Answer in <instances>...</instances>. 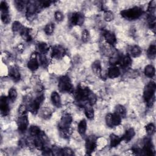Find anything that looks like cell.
I'll return each instance as SVG.
<instances>
[{
	"mask_svg": "<svg viewBox=\"0 0 156 156\" xmlns=\"http://www.w3.org/2000/svg\"><path fill=\"white\" fill-rule=\"evenodd\" d=\"M91 91V90L88 87L82 85L81 83L79 84L74 92V97L76 101L80 105L84 107V105L88 103L87 97Z\"/></svg>",
	"mask_w": 156,
	"mask_h": 156,
	"instance_id": "6da1fadb",
	"label": "cell"
},
{
	"mask_svg": "<svg viewBox=\"0 0 156 156\" xmlns=\"http://www.w3.org/2000/svg\"><path fill=\"white\" fill-rule=\"evenodd\" d=\"M156 85L155 82H149L144 87L143 91V98L148 107H151L155 101V93Z\"/></svg>",
	"mask_w": 156,
	"mask_h": 156,
	"instance_id": "7a4b0ae2",
	"label": "cell"
},
{
	"mask_svg": "<svg viewBox=\"0 0 156 156\" xmlns=\"http://www.w3.org/2000/svg\"><path fill=\"white\" fill-rule=\"evenodd\" d=\"M143 13V10L141 7L135 6L132 8L125 9L121 11V16L129 21H133L138 19Z\"/></svg>",
	"mask_w": 156,
	"mask_h": 156,
	"instance_id": "3957f363",
	"label": "cell"
},
{
	"mask_svg": "<svg viewBox=\"0 0 156 156\" xmlns=\"http://www.w3.org/2000/svg\"><path fill=\"white\" fill-rule=\"evenodd\" d=\"M41 9V7L40 5L39 1H28V3L26 7V12L27 19L29 21L34 20L35 18L37 13Z\"/></svg>",
	"mask_w": 156,
	"mask_h": 156,
	"instance_id": "277c9868",
	"label": "cell"
},
{
	"mask_svg": "<svg viewBox=\"0 0 156 156\" xmlns=\"http://www.w3.org/2000/svg\"><path fill=\"white\" fill-rule=\"evenodd\" d=\"M58 87L60 91L63 93H71L74 91V87L68 76H63L59 78Z\"/></svg>",
	"mask_w": 156,
	"mask_h": 156,
	"instance_id": "5b68a950",
	"label": "cell"
},
{
	"mask_svg": "<svg viewBox=\"0 0 156 156\" xmlns=\"http://www.w3.org/2000/svg\"><path fill=\"white\" fill-rule=\"evenodd\" d=\"M44 101V95L41 94L38 96L34 100L32 101L29 104L26 105L27 106L28 111L33 115H36L38 112V110Z\"/></svg>",
	"mask_w": 156,
	"mask_h": 156,
	"instance_id": "8992f818",
	"label": "cell"
},
{
	"mask_svg": "<svg viewBox=\"0 0 156 156\" xmlns=\"http://www.w3.org/2000/svg\"><path fill=\"white\" fill-rule=\"evenodd\" d=\"M85 21V16L80 12H74L69 15L68 23L71 26H82Z\"/></svg>",
	"mask_w": 156,
	"mask_h": 156,
	"instance_id": "52a82bcc",
	"label": "cell"
},
{
	"mask_svg": "<svg viewBox=\"0 0 156 156\" xmlns=\"http://www.w3.org/2000/svg\"><path fill=\"white\" fill-rule=\"evenodd\" d=\"M85 150L88 155L93 152L97 146V138L94 135H90L85 139Z\"/></svg>",
	"mask_w": 156,
	"mask_h": 156,
	"instance_id": "ba28073f",
	"label": "cell"
},
{
	"mask_svg": "<svg viewBox=\"0 0 156 156\" xmlns=\"http://www.w3.org/2000/svg\"><path fill=\"white\" fill-rule=\"evenodd\" d=\"M144 147L141 149L142 155H146L148 156L155 155V151L152 140L149 138H145L144 139Z\"/></svg>",
	"mask_w": 156,
	"mask_h": 156,
	"instance_id": "9c48e42d",
	"label": "cell"
},
{
	"mask_svg": "<svg viewBox=\"0 0 156 156\" xmlns=\"http://www.w3.org/2000/svg\"><path fill=\"white\" fill-rule=\"evenodd\" d=\"M73 121V118L69 113L63 114L58 124V130L70 129V126Z\"/></svg>",
	"mask_w": 156,
	"mask_h": 156,
	"instance_id": "30bf717a",
	"label": "cell"
},
{
	"mask_svg": "<svg viewBox=\"0 0 156 156\" xmlns=\"http://www.w3.org/2000/svg\"><path fill=\"white\" fill-rule=\"evenodd\" d=\"M66 54L65 49L61 45H55L54 46L51 51V56L52 58L60 60Z\"/></svg>",
	"mask_w": 156,
	"mask_h": 156,
	"instance_id": "8fae6325",
	"label": "cell"
},
{
	"mask_svg": "<svg viewBox=\"0 0 156 156\" xmlns=\"http://www.w3.org/2000/svg\"><path fill=\"white\" fill-rule=\"evenodd\" d=\"M16 124L19 131L21 132H25L27 130L29 125V120L27 114L20 115L17 119Z\"/></svg>",
	"mask_w": 156,
	"mask_h": 156,
	"instance_id": "7c38bea8",
	"label": "cell"
},
{
	"mask_svg": "<svg viewBox=\"0 0 156 156\" xmlns=\"http://www.w3.org/2000/svg\"><path fill=\"white\" fill-rule=\"evenodd\" d=\"M27 68L32 71H35L38 69L40 63H39L38 59L37 52L32 54L29 60L27 62Z\"/></svg>",
	"mask_w": 156,
	"mask_h": 156,
	"instance_id": "4fadbf2b",
	"label": "cell"
},
{
	"mask_svg": "<svg viewBox=\"0 0 156 156\" xmlns=\"http://www.w3.org/2000/svg\"><path fill=\"white\" fill-rule=\"evenodd\" d=\"M9 98L2 96L0 99V109L1 113L2 116H7L10 111L9 104Z\"/></svg>",
	"mask_w": 156,
	"mask_h": 156,
	"instance_id": "5bb4252c",
	"label": "cell"
},
{
	"mask_svg": "<svg viewBox=\"0 0 156 156\" xmlns=\"http://www.w3.org/2000/svg\"><path fill=\"white\" fill-rule=\"evenodd\" d=\"M132 63V60L130 55H129L128 54L125 55H121L118 65H119L123 69L129 68L131 66Z\"/></svg>",
	"mask_w": 156,
	"mask_h": 156,
	"instance_id": "9a60e30c",
	"label": "cell"
},
{
	"mask_svg": "<svg viewBox=\"0 0 156 156\" xmlns=\"http://www.w3.org/2000/svg\"><path fill=\"white\" fill-rule=\"evenodd\" d=\"M104 38L105 40V41L112 46H115L117 42L116 37L115 35V34L109 30H107L104 32Z\"/></svg>",
	"mask_w": 156,
	"mask_h": 156,
	"instance_id": "2e32d148",
	"label": "cell"
},
{
	"mask_svg": "<svg viewBox=\"0 0 156 156\" xmlns=\"http://www.w3.org/2000/svg\"><path fill=\"white\" fill-rule=\"evenodd\" d=\"M128 51H129L128 55L134 58L140 57L142 54V49L138 45L130 46L128 49Z\"/></svg>",
	"mask_w": 156,
	"mask_h": 156,
	"instance_id": "e0dca14e",
	"label": "cell"
},
{
	"mask_svg": "<svg viewBox=\"0 0 156 156\" xmlns=\"http://www.w3.org/2000/svg\"><path fill=\"white\" fill-rule=\"evenodd\" d=\"M21 37L27 42L30 41L32 40V30L26 27H23L20 32Z\"/></svg>",
	"mask_w": 156,
	"mask_h": 156,
	"instance_id": "ac0fdd59",
	"label": "cell"
},
{
	"mask_svg": "<svg viewBox=\"0 0 156 156\" xmlns=\"http://www.w3.org/2000/svg\"><path fill=\"white\" fill-rule=\"evenodd\" d=\"M121 74L120 69L116 66H110L107 71V76L110 79H115L119 76Z\"/></svg>",
	"mask_w": 156,
	"mask_h": 156,
	"instance_id": "d6986e66",
	"label": "cell"
},
{
	"mask_svg": "<svg viewBox=\"0 0 156 156\" xmlns=\"http://www.w3.org/2000/svg\"><path fill=\"white\" fill-rule=\"evenodd\" d=\"M51 100L54 106L57 108H60L62 105L61 98L59 94L57 91H53L51 95Z\"/></svg>",
	"mask_w": 156,
	"mask_h": 156,
	"instance_id": "ffe728a7",
	"label": "cell"
},
{
	"mask_svg": "<svg viewBox=\"0 0 156 156\" xmlns=\"http://www.w3.org/2000/svg\"><path fill=\"white\" fill-rule=\"evenodd\" d=\"M49 46L45 42H40L36 44V49L37 53L41 54H46L49 51Z\"/></svg>",
	"mask_w": 156,
	"mask_h": 156,
	"instance_id": "44dd1931",
	"label": "cell"
},
{
	"mask_svg": "<svg viewBox=\"0 0 156 156\" xmlns=\"http://www.w3.org/2000/svg\"><path fill=\"white\" fill-rule=\"evenodd\" d=\"M9 76L14 81H18L21 78V74L15 66H11L9 69Z\"/></svg>",
	"mask_w": 156,
	"mask_h": 156,
	"instance_id": "7402d4cb",
	"label": "cell"
},
{
	"mask_svg": "<svg viewBox=\"0 0 156 156\" xmlns=\"http://www.w3.org/2000/svg\"><path fill=\"white\" fill-rule=\"evenodd\" d=\"M135 135V132L134 129L133 128H129L126 131L122 137H121L122 141H124L125 143H129L133 139Z\"/></svg>",
	"mask_w": 156,
	"mask_h": 156,
	"instance_id": "603a6c76",
	"label": "cell"
},
{
	"mask_svg": "<svg viewBox=\"0 0 156 156\" xmlns=\"http://www.w3.org/2000/svg\"><path fill=\"white\" fill-rule=\"evenodd\" d=\"M93 72L97 76L102 77V66L99 60H95L91 65Z\"/></svg>",
	"mask_w": 156,
	"mask_h": 156,
	"instance_id": "cb8c5ba5",
	"label": "cell"
},
{
	"mask_svg": "<svg viewBox=\"0 0 156 156\" xmlns=\"http://www.w3.org/2000/svg\"><path fill=\"white\" fill-rule=\"evenodd\" d=\"M83 107L86 117L89 119H93L94 116V111L93 108V106L90 104L87 103L84 105Z\"/></svg>",
	"mask_w": 156,
	"mask_h": 156,
	"instance_id": "d4e9b609",
	"label": "cell"
},
{
	"mask_svg": "<svg viewBox=\"0 0 156 156\" xmlns=\"http://www.w3.org/2000/svg\"><path fill=\"white\" fill-rule=\"evenodd\" d=\"M87 121L85 119H82L77 126V130L80 135L82 137H83L85 135L86 131H87Z\"/></svg>",
	"mask_w": 156,
	"mask_h": 156,
	"instance_id": "484cf974",
	"label": "cell"
},
{
	"mask_svg": "<svg viewBox=\"0 0 156 156\" xmlns=\"http://www.w3.org/2000/svg\"><path fill=\"white\" fill-rule=\"evenodd\" d=\"M114 113L119 115L121 118H124L127 115V110L124 105L118 104L116 105Z\"/></svg>",
	"mask_w": 156,
	"mask_h": 156,
	"instance_id": "4316f807",
	"label": "cell"
},
{
	"mask_svg": "<svg viewBox=\"0 0 156 156\" xmlns=\"http://www.w3.org/2000/svg\"><path fill=\"white\" fill-rule=\"evenodd\" d=\"M122 141V138L115 134H111L110 135V146L111 147H115L119 144Z\"/></svg>",
	"mask_w": 156,
	"mask_h": 156,
	"instance_id": "83f0119b",
	"label": "cell"
},
{
	"mask_svg": "<svg viewBox=\"0 0 156 156\" xmlns=\"http://www.w3.org/2000/svg\"><path fill=\"white\" fill-rule=\"evenodd\" d=\"M52 115V112L49 107H43L40 112V116L44 119H49Z\"/></svg>",
	"mask_w": 156,
	"mask_h": 156,
	"instance_id": "f1b7e54d",
	"label": "cell"
},
{
	"mask_svg": "<svg viewBox=\"0 0 156 156\" xmlns=\"http://www.w3.org/2000/svg\"><path fill=\"white\" fill-rule=\"evenodd\" d=\"M144 73L146 77L149 78H152L154 77L155 73V67L152 65H147L144 68Z\"/></svg>",
	"mask_w": 156,
	"mask_h": 156,
	"instance_id": "f546056e",
	"label": "cell"
},
{
	"mask_svg": "<svg viewBox=\"0 0 156 156\" xmlns=\"http://www.w3.org/2000/svg\"><path fill=\"white\" fill-rule=\"evenodd\" d=\"M28 1H23V0H15L14 1V4L18 11L21 12L25 8L26 9Z\"/></svg>",
	"mask_w": 156,
	"mask_h": 156,
	"instance_id": "4dcf8cb0",
	"label": "cell"
},
{
	"mask_svg": "<svg viewBox=\"0 0 156 156\" xmlns=\"http://www.w3.org/2000/svg\"><path fill=\"white\" fill-rule=\"evenodd\" d=\"M147 55L150 59H154L156 56L155 44H151L147 50Z\"/></svg>",
	"mask_w": 156,
	"mask_h": 156,
	"instance_id": "1f68e13d",
	"label": "cell"
},
{
	"mask_svg": "<svg viewBox=\"0 0 156 156\" xmlns=\"http://www.w3.org/2000/svg\"><path fill=\"white\" fill-rule=\"evenodd\" d=\"M121 119L122 118L117 114L115 113H112V124L113 127L120 125L121 123Z\"/></svg>",
	"mask_w": 156,
	"mask_h": 156,
	"instance_id": "d6a6232c",
	"label": "cell"
},
{
	"mask_svg": "<svg viewBox=\"0 0 156 156\" xmlns=\"http://www.w3.org/2000/svg\"><path fill=\"white\" fill-rule=\"evenodd\" d=\"M41 131V130H40V127L37 126H31L29 129V133L30 135L34 137L37 136L40 133Z\"/></svg>",
	"mask_w": 156,
	"mask_h": 156,
	"instance_id": "836d02e7",
	"label": "cell"
},
{
	"mask_svg": "<svg viewBox=\"0 0 156 156\" xmlns=\"http://www.w3.org/2000/svg\"><path fill=\"white\" fill-rule=\"evenodd\" d=\"M17 96H18V93H17L16 89L14 87H12L9 91L8 98L9 99V101L13 102L16 99Z\"/></svg>",
	"mask_w": 156,
	"mask_h": 156,
	"instance_id": "e575fe53",
	"label": "cell"
},
{
	"mask_svg": "<svg viewBox=\"0 0 156 156\" xmlns=\"http://www.w3.org/2000/svg\"><path fill=\"white\" fill-rule=\"evenodd\" d=\"M24 26L18 21H15L12 23V30L14 33H20Z\"/></svg>",
	"mask_w": 156,
	"mask_h": 156,
	"instance_id": "d590c367",
	"label": "cell"
},
{
	"mask_svg": "<svg viewBox=\"0 0 156 156\" xmlns=\"http://www.w3.org/2000/svg\"><path fill=\"white\" fill-rule=\"evenodd\" d=\"M147 23L149 27L151 29H154L155 27V14H148L147 15Z\"/></svg>",
	"mask_w": 156,
	"mask_h": 156,
	"instance_id": "8d00e7d4",
	"label": "cell"
},
{
	"mask_svg": "<svg viewBox=\"0 0 156 156\" xmlns=\"http://www.w3.org/2000/svg\"><path fill=\"white\" fill-rule=\"evenodd\" d=\"M54 29H55L54 24L52 23H50L47 24L45 26V27H44V32L46 35H52V33L54 32Z\"/></svg>",
	"mask_w": 156,
	"mask_h": 156,
	"instance_id": "74e56055",
	"label": "cell"
},
{
	"mask_svg": "<svg viewBox=\"0 0 156 156\" xmlns=\"http://www.w3.org/2000/svg\"><path fill=\"white\" fill-rule=\"evenodd\" d=\"M38 54V59L39 61V63L41 64L43 67H46L48 65V60L45 55V54Z\"/></svg>",
	"mask_w": 156,
	"mask_h": 156,
	"instance_id": "f35d334b",
	"label": "cell"
},
{
	"mask_svg": "<svg viewBox=\"0 0 156 156\" xmlns=\"http://www.w3.org/2000/svg\"><path fill=\"white\" fill-rule=\"evenodd\" d=\"M145 128H146V132L149 136H151L154 134L155 130V127L153 123L148 124L146 126Z\"/></svg>",
	"mask_w": 156,
	"mask_h": 156,
	"instance_id": "ab89813d",
	"label": "cell"
},
{
	"mask_svg": "<svg viewBox=\"0 0 156 156\" xmlns=\"http://www.w3.org/2000/svg\"><path fill=\"white\" fill-rule=\"evenodd\" d=\"M115 16L113 13L110 10H106L104 13V19L107 22L112 21L114 20Z\"/></svg>",
	"mask_w": 156,
	"mask_h": 156,
	"instance_id": "60d3db41",
	"label": "cell"
},
{
	"mask_svg": "<svg viewBox=\"0 0 156 156\" xmlns=\"http://www.w3.org/2000/svg\"><path fill=\"white\" fill-rule=\"evenodd\" d=\"M1 19L3 23L4 24H9L10 22V16L8 12H1Z\"/></svg>",
	"mask_w": 156,
	"mask_h": 156,
	"instance_id": "b9f144b4",
	"label": "cell"
},
{
	"mask_svg": "<svg viewBox=\"0 0 156 156\" xmlns=\"http://www.w3.org/2000/svg\"><path fill=\"white\" fill-rule=\"evenodd\" d=\"M96 101H97V97H96V94L91 91L89 93V94L87 97V102L88 104L93 105L96 102Z\"/></svg>",
	"mask_w": 156,
	"mask_h": 156,
	"instance_id": "7bdbcfd3",
	"label": "cell"
},
{
	"mask_svg": "<svg viewBox=\"0 0 156 156\" xmlns=\"http://www.w3.org/2000/svg\"><path fill=\"white\" fill-rule=\"evenodd\" d=\"M90 32L88 30L84 29L82 32V35H81V39L83 43H87L90 40Z\"/></svg>",
	"mask_w": 156,
	"mask_h": 156,
	"instance_id": "ee69618b",
	"label": "cell"
},
{
	"mask_svg": "<svg viewBox=\"0 0 156 156\" xmlns=\"http://www.w3.org/2000/svg\"><path fill=\"white\" fill-rule=\"evenodd\" d=\"M156 9V1L155 0L150 1L148 8H147V11H148V14H155V11Z\"/></svg>",
	"mask_w": 156,
	"mask_h": 156,
	"instance_id": "f6af8a7d",
	"label": "cell"
},
{
	"mask_svg": "<svg viewBox=\"0 0 156 156\" xmlns=\"http://www.w3.org/2000/svg\"><path fill=\"white\" fill-rule=\"evenodd\" d=\"M59 133L60 135L62 138H65V139H68L69 138L71 135V131L70 129H64V130H59Z\"/></svg>",
	"mask_w": 156,
	"mask_h": 156,
	"instance_id": "bcb514c9",
	"label": "cell"
},
{
	"mask_svg": "<svg viewBox=\"0 0 156 156\" xmlns=\"http://www.w3.org/2000/svg\"><path fill=\"white\" fill-rule=\"evenodd\" d=\"M27 111H28L27 106L26 104H21L18 108V113L20 116L26 115Z\"/></svg>",
	"mask_w": 156,
	"mask_h": 156,
	"instance_id": "7dc6e473",
	"label": "cell"
},
{
	"mask_svg": "<svg viewBox=\"0 0 156 156\" xmlns=\"http://www.w3.org/2000/svg\"><path fill=\"white\" fill-rule=\"evenodd\" d=\"M62 155H73L74 152L69 147H64L62 149Z\"/></svg>",
	"mask_w": 156,
	"mask_h": 156,
	"instance_id": "c3c4849f",
	"label": "cell"
},
{
	"mask_svg": "<svg viewBox=\"0 0 156 156\" xmlns=\"http://www.w3.org/2000/svg\"><path fill=\"white\" fill-rule=\"evenodd\" d=\"M54 18L58 23H60L63 21L64 18V16L63 13L60 11H56L54 13Z\"/></svg>",
	"mask_w": 156,
	"mask_h": 156,
	"instance_id": "681fc988",
	"label": "cell"
},
{
	"mask_svg": "<svg viewBox=\"0 0 156 156\" xmlns=\"http://www.w3.org/2000/svg\"><path fill=\"white\" fill-rule=\"evenodd\" d=\"M0 9L1 12H9V5L5 1H1L0 3Z\"/></svg>",
	"mask_w": 156,
	"mask_h": 156,
	"instance_id": "f907efd6",
	"label": "cell"
},
{
	"mask_svg": "<svg viewBox=\"0 0 156 156\" xmlns=\"http://www.w3.org/2000/svg\"><path fill=\"white\" fill-rule=\"evenodd\" d=\"M54 2L52 1H39V4L41 9L48 7Z\"/></svg>",
	"mask_w": 156,
	"mask_h": 156,
	"instance_id": "816d5d0a",
	"label": "cell"
},
{
	"mask_svg": "<svg viewBox=\"0 0 156 156\" xmlns=\"http://www.w3.org/2000/svg\"><path fill=\"white\" fill-rule=\"evenodd\" d=\"M105 122H106L107 126L108 127H110V128H113V126H112V113H107L105 115Z\"/></svg>",
	"mask_w": 156,
	"mask_h": 156,
	"instance_id": "f5cc1de1",
	"label": "cell"
},
{
	"mask_svg": "<svg viewBox=\"0 0 156 156\" xmlns=\"http://www.w3.org/2000/svg\"><path fill=\"white\" fill-rule=\"evenodd\" d=\"M51 150L53 155H62V149L59 148L56 146H54L51 147Z\"/></svg>",
	"mask_w": 156,
	"mask_h": 156,
	"instance_id": "db71d44e",
	"label": "cell"
}]
</instances>
